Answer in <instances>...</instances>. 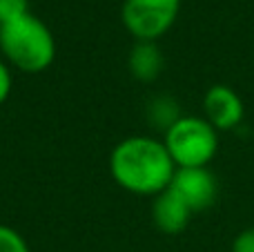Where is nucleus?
Returning <instances> with one entry per match:
<instances>
[{
    "label": "nucleus",
    "instance_id": "nucleus-1",
    "mask_svg": "<svg viewBox=\"0 0 254 252\" xmlns=\"http://www.w3.org/2000/svg\"><path fill=\"white\" fill-rule=\"evenodd\" d=\"M110 172L112 179L131 194L156 196L170 188L176 165L163 141L129 136L112 150Z\"/></svg>",
    "mask_w": 254,
    "mask_h": 252
},
{
    "label": "nucleus",
    "instance_id": "nucleus-6",
    "mask_svg": "<svg viewBox=\"0 0 254 252\" xmlns=\"http://www.w3.org/2000/svg\"><path fill=\"white\" fill-rule=\"evenodd\" d=\"M203 119L216 132H230L243 121L246 107L243 101L228 85H212L203 96Z\"/></svg>",
    "mask_w": 254,
    "mask_h": 252
},
{
    "label": "nucleus",
    "instance_id": "nucleus-4",
    "mask_svg": "<svg viewBox=\"0 0 254 252\" xmlns=\"http://www.w3.org/2000/svg\"><path fill=\"white\" fill-rule=\"evenodd\" d=\"M181 0H125L121 20L136 43H156L176 22Z\"/></svg>",
    "mask_w": 254,
    "mask_h": 252
},
{
    "label": "nucleus",
    "instance_id": "nucleus-5",
    "mask_svg": "<svg viewBox=\"0 0 254 252\" xmlns=\"http://www.w3.org/2000/svg\"><path fill=\"white\" fill-rule=\"evenodd\" d=\"M170 190L192 212L212 208L219 196V181L207 168H176Z\"/></svg>",
    "mask_w": 254,
    "mask_h": 252
},
{
    "label": "nucleus",
    "instance_id": "nucleus-13",
    "mask_svg": "<svg viewBox=\"0 0 254 252\" xmlns=\"http://www.w3.org/2000/svg\"><path fill=\"white\" fill-rule=\"evenodd\" d=\"M11 85H13L11 69H9V65L0 58V105L9 98V94H11Z\"/></svg>",
    "mask_w": 254,
    "mask_h": 252
},
{
    "label": "nucleus",
    "instance_id": "nucleus-3",
    "mask_svg": "<svg viewBox=\"0 0 254 252\" xmlns=\"http://www.w3.org/2000/svg\"><path fill=\"white\" fill-rule=\"evenodd\" d=\"M163 143L176 168H207L219 150V132L201 116H181Z\"/></svg>",
    "mask_w": 254,
    "mask_h": 252
},
{
    "label": "nucleus",
    "instance_id": "nucleus-12",
    "mask_svg": "<svg viewBox=\"0 0 254 252\" xmlns=\"http://www.w3.org/2000/svg\"><path fill=\"white\" fill-rule=\"evenodd\" d=\"M232 252H254V228H246L234 237Z\"/></svg>",
    "mask_w": 254,
    "mask_h": 252
},
{
    "label": "nucleus",
    "instance_id": "nucleus-10",
    "mask_svg": "<svg viewBox=\"0 0 254 252\" xmlns=\"http://www.w3.org/2000/svg\"><path fill=\"white\" fill-rule=\"evenodd\" d=\"M0 252H31L25 237L9 226H0Z\"/></svg>",
    "mask_w": 254,
    "mask_h": 252
},
{
    "label": "nucleus",
    "instance_id": "nucleus-14",
    "mask_svg": "<svg viewBox=\"0 0 254 252\" xmlns=\"http://www.w3.org/2000/svg\"><path fill=\"white\" fill-rule=\"evenodd\" d=\"M0 25H2V22H0Z\"/></svg>",
    "mask_w": 254,
    "mask_h": 252
},
{
    "label": "nucleus",
    "instance_id": "nucleus-11",
    "mask_svg": "<svg viewBox=\"0 0 254 252\" xmlns=\"http://www.w3.org/2000/svg\"><path fill=\"white\" fill-rule=\"evenodd\" d=\"M29 13V0H0V22H9Z\"/></svg>",
    "mask_w": 254,
    "mask_h": 252
},
{
    "label": "nucleus",
    "instance_id": "nucleus-9",
    "mask_svg": "<svg viewBox=\"0 0 254 252\" xmlns=\"http://www.w3.org/2000/svg\"><path fill=\"white\" fill-rule=\"evenodd\" d=\"M147 119L152 121L154 127H161L165 132L167 127L176 123L181 119L179 114V103L174 101L172 96H156L149 101L147 105Z\"/></svg>",
    "mask_w": 254,
    "mask_h": 252
},
{
    "label": "nucleus",
    "instance_id": "nucleus-2",
    "mask_svg": "<svg viewBox=\"0 0 254 252\" xmlns=\"http://www.w3.org/2000/svg\"><path fill=\"white\" fill-rule=\"evenodd\" d=\"M0 52L4 63L18 71L40 74L56 58V40L40 18L25 13L0 25Z\"/></svg>",
    "mask_w": 254,
    "mask_h": 252
},
{
    "label": "nucleus",
    "instance_id": "nucleus-7",
    "mask_svg": "<svg viewBox=\"0 0 254 252\" xmlns=\"http://www.w3.org/2000/svg\"><path fill=\"white\" fill-rule=\"evenodd\" d=\"M192 210L174 194V192L167 188L161 194H156L152 205V219L154 226L158 228L165 235H179L185 228L190 226V219H192Z\"/></svg>",
    "mask_w": 254,
    "mask_h": 252
},
{
    "label": "nucleus",
    "instance_id": "nucleus-8",
    "mask_svg": "<svg viewBox=\"0 0 254 252\" xmlns=\"http://www.w3.org/2000/svg\"><path fill=\"white\" fill-rule=\"evenodd\" d=\"M163 54L156 43H136L127 58V67H129L131 76L140 83H152L161 76L163 71Z\"/></svg>",
    "mask_w": 254,
    "mask_h": 252
}]
</instances>
